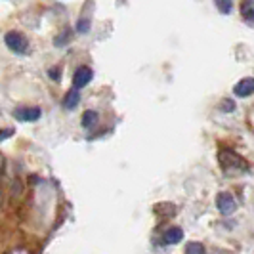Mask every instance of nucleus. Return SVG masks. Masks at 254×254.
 Here are the masks:
<instances>
[{
    "instance_id": "obj_1",
    "label": "nucleus",
    "mask_w": 254,
    "mask_h": 254,
    "mask_svg": "<svg viewBox=\"0 0 254 254\" xmlns=\"http://www.w3.org/2000/svg\"><path fill=\"white\" fill-rule=\"evenodd\" d=\"M220 165L224 166V170L228 172V174H233V172H241L247 168V163H245V159L239 157L237 153L229 151V149H222L220 151Z\"/></svg>"
},
{
    "instance_id": "obj_2",
    "label": "nucleus",
    "mask_w": 254,
    "mask_h": 254,
    "mask_svg": "<svg viewBox=\"0 0 254 254\" xmlns=\"http://www.w3.org/2000/svg\"><path fill=\"white\" fill-rule=\"evenodd\" d=\"M4 42H6V46H8L12 52H15V54H25L27 48H29V40H27L21 33H17V31L6 33Z\"/></svg>"
},
{
    "instance_id": "obj_3",
    "label": "nucleus",
    "mask_w": 254,
    "mask_h": 254,
    "mask_svg": "<svg viewBox=\"0 0 254 254\" xmlns=\"http://www.w3.org/2000/svg\"><path fill=\"white\" fill-rule=\"evenodd\" d=\"M216 206L222 214L228 216V214H231V212H235L237 203H235V199H233L231 193H220V195L216 197Z\"/></svg>"
},
{
    "instance_id": "obj_4",
    "label": "nucleus",
    "mask_w": 254,
    "mask_h": 254,
    "mask_svg": "<svg viewBox=\"0 0 254 254\" xmlns=\"http://www.w3.org/2000/svg\"><path fill=\"white\" fill-rule=\"evenodd\" d=\"M92 76H94V73H92L90 67H78V69L75 71V76H73V84H75V88L76 90L84 88L90 80H92Z\"/></svg>"
},
{
    "instance_id": "obj_5",
    "label": "nucleus",
    "mask_w": 254,
    "mask_h": 254,
    "mask_svg": "<svg viewBox=\"0 0 254 254\" xmlns=\"http://www.w3.org/2000/svg\"><path fill=\"white\" fill-rule=\"evenodd\" d=\"M233 92H235V96H239V98H249V96H253V92H254V80L251 78V76L243 78V80H239V82L235 84Z\"/></svg>"
},
{
    "instance_id": "obj_6",
    "label": "nucleus",
    "mask_w": 254,
    "mask_h": 254,
    "mask_svg": "<svg viewBox=\"0 0 254 254\" xmlns=\"http://www.w3.org/2000/svg\"><path fill=\"white\" fill-rule=\"evenodd\" d=\"M15 119L19 121H25V123H33L40 119V109L38 107H21L15 111Z\"/></svg>"
},
{
    "instance_id": "obj_7",
    "label": "nucleus",
    "mask_w": 254,
    "mask_h": 254,
    "mask_svg": "<svg viewBox=\"0 0 254 254\" xmlns=\"http://www.w3.org/2000/svg\"><path fill=\"white\" fill-rule=\"evenodd\" d=\"M182 237H184V231L180 228H170L166 229L165 233V243H168V245H176V243L182 241Z\"/></svg>"
},
{
    "instance_id": "obj_8",
    "label": "nucleus",
    "mask_w": 254,
    "mask_h": 254,
    "mask_svg": "<svg viewBox=\"0 0 254 254\" xmlns=\"http://www.w3.org/2000/svg\"><path fill=\"white\" fill-rule=\"evenodd\" d=\"M78 102H80V94H78V90L73 88L67 96H65L64 107L65 109H75L76 105H78Z\"/></svg>"
},
{
    "instance_id": "obj_9",
    "label": "nucleus",
    "mask_w": 254,
    "mask_h": 254,
    "mask_svg": "<svg viewBox=\"0 0 254 254\" xmlns=\"http://www.w3.org/2000/svg\"><path fill=\"white\" fill-rule=\"evenodd\" d=\"M241 12H243V17L251 23V21H253V17H254V0H243Z\"/></svg>"
},
{
    "instance_id": "obj_10",
    "label": "nucleus",
    "mask_w": 254,
    "mask_h": 254,
    "mask_svg": "<svg viewBox=\"0 0 254 254\" xmlns=\"http://www.w3.org/2000/svg\"><path fill=\"white\" fill-rule=\"evenodd\" d=\"M98 113L96 111H86V113L82 115V127L84 128H94L98 125Z\"/></svg>"
},
{
    "instance_id": "obj_11",
    "label": "nucleus",
    "mask_w": 254,
    "mask_h": 254,
    "mask_svg": "<svg viewBox=\"0 0 254 254\" xmlns=\"http://www.w3.org/2000/svg\"><path fill=\"white\" fill-rule=\"evenodd\" d=\"M186 254H206L203 243H188Z\"/></svg>"
},
{
    "instance_id": "obj_12",
    "label": "nucleus",
    "mask_w": 254,
    "mask_h": 254,
    "mask_svg": "<svg viewBox=\"0 0 254 254\" xmlns=\"http://www.w3.org/2000/svg\"><path fill=\"white\" fill-rule=\"evenodd\" d=\"M214 4H216V8L220 13H229L231 8H233V2H231V0H214Z\"/></svg>"
},
{
    "instance_id": "obj_13",
    "label": "nucleus",
    "mask_w": 254,
    "mask_h": 254,
    "mask_svg": "<svg viewBox=\"0 0 254 254\" xmlns=\"http://www.w3.org/2000/svg\"><path fill=\"white\" fill-rule=\"evenodd\" d=\"M71 37H73V31H71V29H67L62 37H58L56 40H54V44H56V46H62V44H65V42H69V38Z\"/></svg>"
},
{
    "instance_id": "obj_14",
    "label": "nucleus",
    "mask_w": 254,
    "mask_h": 254,
    "mask_svg": "<svg viewBox=\"0 0 254 254\" xmlns=\"http://www.w3.org/2000/svg\"><path fill=\"white\" fill-rule=\"evenodd\" d=\"M76 31H78V33H88L90 31L88 19H80V21H78V25H76Z\"/></svg>"
},
{
    "instance_id": "obj_15",
    "label": "nucleus",
    "mask_w": 254,
    "mask_h": 254,
    "mask_svg": "<svg viewBox=\"0 0 254 254\" xmlns=\"http://www.w3.org/2000/svg\"><path fill=\"white\" fill-rule=\"evenodd\" d=\"M220 107H222V111H233L235 109V103L231 102V100H224Z\"/></svg>"
},
{
    "instance_id": "obj_16",
    "label": "nucleus",
    "mask_w": 254,
    "mask_h": 254,
    "mask_svg": "<svg viewBox=\"0 0 254 254\" xmlns=\"http://www.w3.org/2000/svg\"><path fill=\"white\" fill-rule=\"evenodd\" d=\"M10 136H13V130H12V128H4V130H0V141L8 140Z\"/></svg>"
},
{
    "instance_id": "obj_17",
    "label": "nucleus",
    "mask_w": 254,
    "mask_h": 254,
    "mask_svg": "<svg viewBox=\"0 0 254 254\" xmlns=\"http://www.w3.org/2000/svg\"><path fill=\"white\" fill-rule=\"evenodd\" d=\"M50 76L54 78V80H60V69H58V67L50 69Z\"/></svg>"
}]
</instances>
